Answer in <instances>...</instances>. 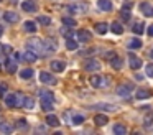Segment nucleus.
<instances>
[{"instance_id":"7c9ffc66","label":"nucleus","mask_w":153,"mask_h":135,"mask_svg":"<svg viewBox=\"0 0 153 135\" xmlns=\"http://www.w3.org/2000/svg\"><path fill=\"white\" fill-rule=\"evenodd\" d=\"M77 46H79V43H77V41H74L73 38H68V40H66V48H68V49L74 51V49H77Z\"/></svg>"},{"instance_id":"2eb2a0df","label":"nucleus","mask_w":153,"mask_h":135,"mask_svg":"<svg viewBox=\"0 0 153 135\" xmlns=\"http://www.w3.org/2000/svg\"><path fill=\"white\" fill-rule=\"evenodd\" d=\"M22 10H23V12H35V10H36V5H35L33 2H31V0H25V2H22Z\"/></svg>"},{"instance_id":"79ce46f5","label":"nucleus","mask_w":153,"mask_h":135,"mask_svg":"<svg viewBox=\"0 0 153 135\" xmlns=\"http://www.w3.org/2000/svg\"><path fill=\"white\" fill-rule=\"evenodd\" d=\"M17 127H20V128H27V127H28L27 120H25V119H20V120H18V124H17Z\"/></svg>"},{"instance_id":"e433bc0d","label":"nucleus","mask_w":153,"mask_h":135,"mask_svg":"<svg viewBox=\"0 0 153 135\" xmlns=\"http://www.w3.org/2000/svg\"><path fill=\"white\" fill-rule=\"evenodd\" d=\"M41 109H43L45 112H50V110H53V102L41 101Z\"/></svg>"},{"instance_id":"473e14b6","label":"nucleus","mask_w":153,"mask_h":135,"mask_svg":"<svg viewBox=\"0 0 153 135\" xmlns=\"http://www.w3.org/2000/svg\"><path fill=\"white\" fill-rule=\"evenodd\" d=\"M38 23H40V25L48 26L51 23V18H50V16H46V15H40V16H38Z\"/></svg>"},{"instance_id":"8fccbe9b","label":"nucleus","mask_w":153,"mask_h":135,"mask_svg":"<svg viewBox=\"0 0 153 135\" xmlns=\"http://www.w3.org/2000/svg\"><path fill=\"white\" fill-rule=\"evenodd\" d=\"M150 56H152V58H153V49H152V54H150Z\"/></svg>"},{"instance_id":"1a4fd4ad","label":"nucleus","mask_w":153,"mask_h":135,"mask_svg":"<svg viewBox=\"0 0 153 135\" xmlns=\"http://www.w3.org/2000/svg\"><path fill=\"white\" fill-rule=\"evenodd\" d=\"M91 38H92V35L87 30H79L77 31V41L79 43H87V41H91Z\"/></svg>"},{"instance_id":"7ed1b4c3","label":"nucleus","mask_w":153,"mask_h":135,"mask_svg":"<svg viewBox=\"0 0 153 135\" xmlns=\"http://www.w3.org/2000/svg\"><path fill=\"white\" fill-rule=\"evenodd\" d=\"M82 68L86 69V71H89V72H94V71H99L100 69V63L97 61V59L91 58V59H86V61H84Z\"/></svg>"},{"instance_id":"09e8293b","label":"nucleus","mask_w":153,"mask_h":135,"mask_svg":"<svg viewBox=\"0 0 153 135\" xmlns=\"http://www.w3.org/2000/svg\"><path fill=\"white\" fill-rule=\"evenodd\" d=\"M4 35V28H2V26H0V36Z\"/></svg>"},{"instance_id":"9b49d317","label":"nucleus","mask_w":153,"mask_h":135,"mask_svg":"<svg viewBox=\"0 0 153 135\" xmlns=\"http://www.w3.org/2000/svg\"><path fill=\"white\" fill-rule=\"evenodd\" d=\"M97 7H99V10H102V12H110L114 5H112L110 0H99V2H97Z\"/></svg>"},{"instance_id":"b1692460","label":"nucleus","mask_w":153,"mask_h":135,"mask_svg":"<svg viewBox=\"0 0 153 135\" xmlns=\"http://www.w3.org/2000/svg\"><path fill=\"white\" fill-rule=\"evenodd\" d=\"M148 97H152V92L148 89H138L137 91V99H148Z\"/></svg>"},{"instance_id":"0eeeda50","label":"nucleus","mask_w":153,"mask_h":135,"mask_svg":"<svg viewBox=\"0 0 153 135\" xmlns=\"http://www.w3.org/2000/svg\"><path fill=\"white\" fill-rule=\"evenodd\" d=\"M40 81L43 82V84H56V79L53 78V74H50V72H40Z\"/></svg>"},{"instance_id":"a878e982","label":"nucleus","mask_w":153,"mask_h":135,"mask_svg":"<svg viewBox=\"0 0 153 135\" xmlns=\"http://www.w3.org/2000/svg\"><path fill=\"white\" fill-rule=\"evenodd\" d=\"M132 31L135 33V35H142L143 31H145V25H143L142 22H137L135 25H133V28H132Z\"/></svg>"},{"instance_id":"37998d69","label":"nucleus","mask_w":153,"mask_h":135,"mask_svg":"<svg viewBox=\"0 0 153 135\" xmlns=\"http://www.w3.org/2000/svg\"><path fill=\"white\" fill-rule=\"evenodd\" d=\"M5 92H7V86H5V84H2V86H0V95H4Z\"/></svg>"},{"instance_id":"c9c22d12","label":"nucleus","mask_w":153,"mask_h":135,"mask_svg":"<svg viewBox=\"0 0 153 135\" xmlns=\"http://www.w3.org/2000/svg\"><path fill=\"white\" fill-rule=\"evenodd\" d=\"M63 25L64 26H76V20L71 16H63Z\"/></svg>"},{"instance_id":"f3484780","label":"nucleus","mask_w":153,"mask_h":135,"mask_svg":"<svg viewBox=\"0 0 153 135\" xmlns=\"http://www.w3.org/2000/svg\"><path fill=\"white\" fill-rule=\"evenodd\" d=\"M23 59H25V61H28V63H35L38 59V54H36V53H33L31 49H27V51L23 53Z\"/></svg>"},{"instance_id":"f257e3e1","label":"nucleus","mask_w":153,"mask_h":135,"mask_svg":"<svg viewBox=\"0 0 153 135\" xmlns=\"http://www.w3.org/2000/svg\"><path fill=\"white\" fill-rule=\"evenodd\" d=\"M27 49H31L33 53H36L38 56H46L45 53V46L41 40H28L27 41Z\"/></svg>"},{"instance_id":"423d86ee","label":"nucleus","mask_w":153,"mask_h":135,"mask_svg":"<svg viewBox=\"0 0 153 135\" xmlns=\"http://www.w3.org/2000/svg\"><path fill=\"white\" fill-rule=\"evenodd\" d=\"M5 104H7V107L15 109V107L18 105V95H15V94H7V95H5Z\"/></svg>"},{"instance_id":"c756f323","label":"nucleus","mask_w":153,"mask_h":135,"mask_svg":"<svg viewBox=\"0 0 153 135\" xmlns=\"http://www.w3.org/2000/svg\"><path fill=\"white\" fill-rule=\"evenodd\" d=\"M23 30H25V31H28V33H35V31H36V25H35L33 22H25L23 23Z\"/></svg>"},{"instance_id":"f8f14e48","label":"nucleus","mask_w":153,"mask_h":135,"mask_svg":"<svg viewBox=\"0 0 153 135\" xmlns=\"http://www.w3.org/2000/svg\"><path fill=\"white\" fill-rule=\"evenodd\" d=\"M94 30H96V33H99V35H105L107 30H109V25H107L105 22H99L94 25Z\"/></svg>"},{"instance_id":"412c9836","label":"nucleus","mask_w":153,"mask_h":135,"mask_svg":"<svg viewBox=\"0 0 153 135\" xmlns=\"http://www.w3.org/2000/svg\"><path fill=\"white\" fill-rule=\"evenodd\" d=\"M22 105H23V109H28V110H31V109L35 107V101L31 97H28V95H25L23 101H22Z\"/></svg>"},{"instance_id":"72a5a7b5","label":"nucleus","mask_w":153,"mask_h":135,"mask_svg":"<svg viewBox=\"0 0 153 135\" xmlns=\"http://www.w3.org/2000/svg\"><path fill=\"white\" fill-rule=\"evenodd\" d=\"M152 124H153V112H148V114L145 115V119H143V125H145V127H150Z\"/></svg>"},{"instance_id":"49530a36","label":"nucleus","mask_w":153,"mask_h":135,"mask_svg":"<svg viewBox=\"0 0 153 135\" xmlns=\"http://www.w3.org/2000/svg\"><path fill=\"white\" fill-rule=\"evenodd\" d=\"M148 35H150V36H153V25H150V26H148Z\"/></svg>"},{"instance_id":"393cba45","label":"nucleus","mask_w":153,"mask_h":135,"mask_svg":"<svg viewBox=\"0 0 153 135\" xmlns=\"http://www.w3.org/2000/svg\"><path fill=\"white\" fill-rule=\"evenodd\" d=\"M46 124L50 125V127H58V125H59V119H58L56 115H48Z\"/></svg>"},{"instance_id":"20e7f679","label":"nucleus","mask_w":153,"mask_h":135,"mask_svg":"<svg viewBox=\"0 0 153 135\" xmlns=\"http://www.w3.org/2000/svg\"><path fill=\"white\" fill-rule=\"evenodd\" d=\"M132 89H133L132 84H120L119 87H117V95L127 99V97H130V95H132Z\"/></svg>"},{"instance_id":"58836bf2","label":"nucleus","mask_w":153,"mask_h":135,"mask_svg":"<svg viewBox=\"0 0 153 135\" xmlns=\"http://www.w3.org/2000/svg\"><path fill=\"white\" fill-rule=\"evenodd\" d=\"M84 122V115H74L73 117V124L74 125H81Z\"/></svg>"},{"instance_id":"a19ab883","label":"nucleus","mask_w":153,"mask_h":135,"mask_svg":"<svg viewBox=\"0 0 153 135\" xmlns=\"http://www.w3.org/2000/svg\"><path fill=\"white\" fill-rule=\"evenodd\" d=\"M61 33H63L64 38H71V36H73V31H71L69 28H63V30H61Z\"/></svg>"},{"instance_id":"f704fd0d","label":"nucleus","mask_w":153,"mask_h":135,"mask_svg":"<svg viewBox=\"0 0 153 135\" xmlns=\"http://www.w3.org/2000/svg\"><path fill=\"white\" fill-rule=\"evenodd\" d=\"M120 16H122L123 22H128L130 16H132V12H130L128 8H122V12H120Z\"/></svg>"},{"instance_id":"c85d7f7f","label":"nucleus","mask_w":153,"mask_h":135,"mask_svg":"<svg viewBox=\"0 0 153 135\" xmlns=\"http://www.w3.org/2000/svg\"><path fill=\"white\" fill-rule=\"evenodd\" d=\"M33 69H30V68H27V69H22L20 71V78L22 79H30V78H33Z\"/></svg>"},{"instance_id":"aec40b11","label":"nucleus","mask_w":153,"mask_h":135,"mask_svg":"<svg viewBox=\"0 0 153 135\" xmlns=\"http://www.w3.org/2000/svg\"><path fill=\"white\" fill-rule=\"evenodd\" d=\"M4 18H5V22H8V23H17L18 22V15L15 12H5Z\"/></svg>"},{"instance_id":"4be33fe9","label":"nucleus","mask_w":153,"mask_h":135,"mask_svg":"<svg viewBox=\"0 0 153 135\" xmlns=\"http://www.w3.org/2000/svg\"><path fill=\"white\" fill-rule=\"evenodd\" d=\"M110 64H112L114 69H122L123 61H122V58H120V56H114V58L110 59Z\"/></svg>"},{"instance_id":"6ab92c4d","label":"nucleus","mask_w":153,"mask_h":135,"mask_svg":"<svg viewBox=\"0 0 153 135\" xmlns=\"http://www.w3.org/2000/svg\"><path fill=\"white\" fill-rule=\"evenodd\" d=\"M94 122H96V125H99V127H102V125H105L107 122H109V117L104 114H97L96 117H94Z\"/></svg>"},{"instance_id":"a18cd8bd","label":"nucleus","mask_w":153,"mask_h":135,"mask_svg":"<svg viewBox=\"0 0 153 135\" xmlns=\"http://www.w3.org/2000/svg\"><path fill=\"white\" fill-rule=\"evenodd\" d=\"M2 51H4V53H10L12 48H10V46H4V48H2Z\"/></svg>"},{"instance_id":"5701e85b","label":"nucleus","mask_w":153,"mask_h":135,"mask_svg":"<svg viewBox=\"0 0 153 135\" xmlns=\"http://www.w3.org/2000/svg\"><path fill=\"white\" fill-rule=\"evenodd\" d=\"M0 132H4V134H12V132H13V125H10L8 122H0Z\"/></svg>"},{"instance_id":"6e6552de","label":"nucleus","mask_w":153,"mask_h":135,"mask_svg":"<svg viewBox=\"0 0 153 135\" xmlns=\"http://www.w3.org/2000/svg\"><path fill=\"white\" fill-rule=\"evenodd\" d=\"M43 46H45V53H46V54L54 53V51L58 49L56 41H54V40H46V41H43Z\"/></svg>"},{"instance_id":"c03bdc74","label":"nucleus","mask_w":153,"mask_h":135,"mask_svg":"<svg viewBox=\"0 0 153 135\" xmlns=\"http://www.w3.org/2000/svg\"><path fill=\"white\" fill-rule=\"evenodd\" d=\"M114 56H115V53H114V51H110V53H107V54H105V58H107V59H112Z\"/></svg>"},{"instance_id":"de8ad7c7","label":"nucleus","mask_w":153,"mask_h":135,"mask_svg":"<svg viewBox=\"0 0 153 135\" xmlns=\"http://www.w3.org/2000/svg\"><path fill=\"white\" fill-rule=\"evenodd\" d=\"M15 59H17V61H18V59H22V54H20V53H15Z\"/></svg>"},{"instance_id":"ddd939ff","label":"nucleus","mask_w":153,"mask_h":135,"mask_svg":"<svg viewBox=\"0 0 153 135\" xmlns=\"http://www.w3.org/2000/svg\"><path fill=\"white\" fill-rule=\"evenodd\" d=\"M140 10H142V13L145 16H153V7L150 3H146V2L140 3Z\"/></svg>"},{"instance_id":"9d476101","label":"nucleus","mask_w":153,"mask_h":135,"mask_svg":"<svg viewBox=\"0 0 153 135\" xmlns=\"http://www.w3.org/2000/svg\"><path fill=\"white\" fill-rule=\"evenodd\" d=\"M128 64H130V68H132V69H140V68H142V59H140L137 54H130Z\"/></svg>"},{"instance_id":"39448f33","label":"nucleus","mask_w":153,"mask_h":135,"mask_svg":"<svg viewBox=\"0 0 153 135\" xmlns=\"http://www.w3.org/2000/svg\"><path fill=\"white\" fill-rule=\"evenodd\" d=\"M68 12H71V13H86L87 12V3L86 2L71 3V5L68 7Z\"/></svg>"},{"instance_id":"4c0bfd02","label":"nucleus","mask_w":153,"mask_h":135,"mask_svg":"<svg viewBox=\"0 0 153 135\" xmlns=\"http://www.w3.org/2000/svg\"><path fill=\"white\" fill-rule=\"evenodd\" d=\"M97 107L104 109V110H110V112H112V110H115V109H117L114 104H97Z\"/></svg>"},{"instance_id":"cd10ccee","label":"nucleus","mask_w":153,"mask_h":135,"mask_svg":"<svg viewBox=\"0 0 153 135\" xmlns=\"http://www.w3.org/2000/svg\"><path fill=\"white\" fill-rule=\"evenodd\" d=\"M110 30H112L115 35H122V33H123V26L120 25L119 22H114L112 25H110Z\"/></svg>"},{"instance_id":"ea45409f","label":"nucleus","mask_w":153,"mask_h":135,"mask_svg":"<svg viewBox=\"0 0 153 135\" xmlns=\"http://www.w3.org/2000/svg\"><path fill=\"white\" fill-rule=\"evenodd\" d=\"M145 72H146V76L153 78V63H150V64L145 66Z\"/></svg>"},{"instance_id":"a211bd4d","label":"nucleus","mask_w":153,"mask_h":135,"mask_svg":"<svg viewBox=\"0 0 153 135\" xmlns=\"http://www.w3.org/2000/svg\"><path fill=\"white\" fill-rule=\"evenodd\" d=\"M40 95H41V101L54 102V95H53V92H50V91H45V89H41V91H40Z\"/></svg>"},{"instance_id":"bb28decb","label":"nucleus","mask_w":153,"mask_h":135,"mask_svg":"<svg viewBox=\"0 0 153 135\" xmlns=\"http://www.w3.org/2000/svg\"><path fill=\"white\" fill-rule=\"evenodd\" d=\"M127 46H128L130 49H138V48H142V41H140L138 38H133L127 43Z\"/></svg>"},{"instance_id":"4468645a","label":"nucleus","mask_w":153,"mask_h":135,"mask_svg":"<svg viewBox=\"0 0 153 135\" xmlns=\"http://www.w3.org/2000/svg\"><path fill=\"white\" fill-rule=\"evenodd\" d=\"M51 69H53L54 72H63L64 69H66V64H64L63 61H51Z\"/></svg>"},{"instance_id":"f03ea898","label":"nucleus","mask_w":153,"mask_h":135,"mask_svg":"<svg viewBox=\"0 0 153 135\" xmlns=\"http://www.w3.org/2000/svg\"><path fill=\"white\" fill-rule=\"evenodd\" d=\"M109 78H104V76H99V74H94V76H91V79H89V82H91V86L92 87H104V86H109Z\"/></svg>"},{"instance_id":"dca6fc26","label":"nucleus","mask_w":153,"mask_h":135,"mask_svg":"<svg viewBox=\"0 0 153 135\" xmlns=\"http://www.w3.org/2000/svg\"><path fill=\"white\" fill-rule=\"evenodd\" d=\"M5 69H7L10 74H13V72H17V69H18V66H17V63L13 61V59H10L8 58L7 61H5Z\"/></svg>"},{"instance_id":"2f4dec72","label":"nucleus","mask_w":153,"mask_h":135,"mask_svg":"<svg viewBox=\"0 0 153 135\" xmlns=\"http://www.w3.org/2000/svg\"><path fill=\"white\" fill-rule=\"evenodd\" d=\"M114 134H117V135H125V134H127V128L123 127L122 124H117V125H114Z\"/></svg>"}]
</instances>
